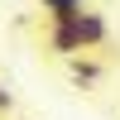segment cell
Listing matches in <instances>:
<instances>
[{
  "instance_id": "cell-1",
  "label": "cell",
  "mask_w": 120,
  "mask_h": 120,
  "mask_svg": "<svg viewBox=\"0 0 120 120\" xmlns=\"http://www.w3.org/2000/svg\"><path fill=\"white\" fill-rule=\"evenodd\" d=\"M72 34H77V43H82V53H86V48L106 43V19L96 15V10H82V15L72 19Z\"/></svg>"
},
{
  "instance_id": "cell-2",
  "label": "cell",
  "mask_w": 120,
  "mask_h": 120,
  "mask_svg": "<svg viewBox=\"0 0 120 120\" xmlns=\"http://www.w3.org/2000/svg\"><path fill=\"white\" fill-rule=\"evenodd\" d=\"M38 5L48 10V19H63V15H77L86 0H38Z\"/></svg>"
}]
</instances>
